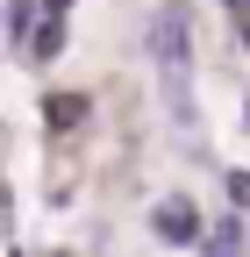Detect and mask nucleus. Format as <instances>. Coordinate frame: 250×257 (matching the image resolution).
Wrapping results in <instances>:
<instances>
[{"mask_svg": "<svg viewBox=\"0 0 250 257\" xmlns=\"http://www.w3.org/2000/svg\"><path fill=\"white\" fill-rule=\"evenodd\" d=\"M150 57H158V79H165V100L172 114H186V72H193V50H186V8H158L150 22Z\"/></svg>", "mask_w": 250, "mask_h": 257, "instance_id": "1", "label": "nucleus"}, {"mask_svg": "<svg viewBox=\"0 0 250 257\" xmlns=\"http://www.w3.org/2000/svg\"><path fill=\"white\" fill-rule=\"evenodd\" d=\"M150 221H158L165 243H200V221H193V207H186V200H158V214H150Z\"/></svg>", "mask_w": 250, "mask_h": 257, "instance_id": "2", "label": "nucleus"}, {"mask_svg": "<svg viewBox=\"0 0 250 257\" xmlns=\"http://www.w3.org/2000/svg\"><path fill=\"white\" fill-rule=\"evenodd\" d=\"M207 257H243V229H236V221H214V236H207Z\"/></svg>", "mask_w": 250, "mask_h": 257, "instance_id": "3", "label": "nucleus"}, {"mask_svg": "<svg viewBox=\"0 0 250 257\" xmlns=\"http://www.w3.org/2000/svg\"><path fill=\"white\" fill-rule=\"evenodd\" d=\"M57 43H65V15H43V29H36V57H57Z\"/></svg>", "mask_w": 250, "mask_h": 257, "instance_id": "4", "label": "nucleus"}, {"mask_svg": "<svg viewBox=\"0 0 250 257\" xmlns=\"http://www.w3.org/2000/svg\"><path fill=\"white\" fill-rule=\"evenodd\" d=\"M79 114H86V100H72V93H57V100H50V121H57V128L79 121Z\"/></svg>", "mask_w": 250, "mask_h": 257, "instance_id": "5", "label": "nucleus"}, {"mask_svg": "<svg viewBox=\"0 0 250 257\" xmlns=\"http://www.w3.org/2000/svg\"><path fill=\"white\" fill-rule=\"evenodd\" d=\"M229 200H236V207H250V172H229Z\"/></svg>", "mask_w": 250, "mask_h": 257, "instance_id": "6", "label": "nucleus"}, {"mask_svg": "<svg viewBox=\"0 0 250 257\" xmlns=\"http://www.w3.org/2000/svg\"><path fill=\"white\" fill-rule=\"evenodd\" d=\"M65 8H72V0H43V15H65Z\"/></svg>", "mask_w": 250, "mask_h": 257, "instance_id": "7", "label": "nucleus"}, {"mask_svg": "<svg viewBox=\"0 0 250 257\" xmlns=\"http://www.w3.org/2000/svg\"><path fill=\"white\" fill-rule=\"evenodd\" d=\"M236 8H250V0H236Z\"/></svg>", "mask_w": 250, "mask_h": 257, "instance_id": "8", "label": "nucleus"}]
</instances>
